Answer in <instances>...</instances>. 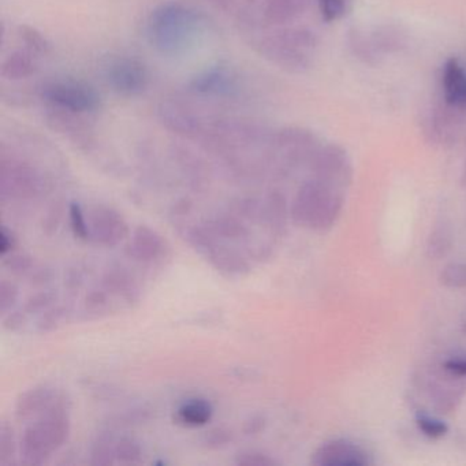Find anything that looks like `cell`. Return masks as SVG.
<instances>
[{
  "mask_svg": "<svg viewBox=\"0 0 466 466\" xmlns=\"http://www.w3.org/2000/svg\"><path fill=\"white\" fill-rule=\"evenodd\" d=\"M206 26V17L198 10L181 2H166L149 15L147 35L160 53L178 54L192 46Z\"/></svg>",
  "mask_w": 466,
  "mask_h": 466,
  "instance_id": "1",
  "label": "cell"
},
{
  "mask_svg": "<svg viewBox=\"0 0 466 466\" xmlns=\"http://www.w3.org/2000/svg\"><path fill=\"white\" fill-rule=\"evenodd\" d=\"M345 190L318 178L305 182L291 204L290 215L301 228L326 233L339 219L345 203Z\"/></svg>",
  "mask_w": 466,
  "mask_h": 466,
  "instance_id": "2",
  "label": "cell"
},
{
  "mask_svg": "<svg viewBox=\"0 0 466 466\" xmlns=\"http://www.w3.org/2000/svg\"><path fill=\"white\" fill-rule=\"evenodd\" d=\"M66 403V398H62L24 431L20 444L24 465H43L54 451L66 443L70 436V417Z\"/></svg>",
  "mask_w": 466,
  "mask_h": 466,
  "instance_id": "3",
  "label": "cell"
},
{
  "mask_svg": "<svg viewBox=\"0 0 466 466\" xmlns=\"http://www.w3.org/2000/svg\"><path fill=\"white\" fill-rule=\"evenodd\" d=\"M319 37L309 28H286L258 42V51L264 58L289 73L307 72L313 65Z\"/></svg>",
  "mask_w": 466,
  "mask_h": 466,
  "instance_id": "4",
  "label": "cell"
},
{
  "mask_svg": "<svg viewBox=\"0 0 466 466\" xmlns=\"http://www.w3.org/2000/svg\"><path fill=\"white\" fill-rule=\"evenodd\" d=\"M40 97L46 106L84 116L96 113L100 108V96L96 89L83 81L70 78L43 84Z\"/></svg>",
  "mask_w": 466,
  "mask_h": 466,
  "instance_id": "5",
  "label": "cell"
},
{
  "mask_svg": "<svg viewBox=\"0 0 466 466\" xmlns=\"http://www.w3.org/2000/svg\"><path fill=\"white\" fill-rule=\"evenodd\" d=\"M102 76L111 91L119 96H140L149 86L148 69L135 56H110L103 64Z\"/></svg>",
  "mask_w": 466,
  "mask_h": 466,
  "instance_id": "6",
  "label": "cell"
},
{
  "mask_svg": "<svg viewBox=\"0 0 466 466\" xmlns=\"http://www.w3.org/2000/svg\"><path fill=\"white\" fill-rule=\"evenodd\" d=\"M0 168V193L4 200H31L39 198L45 190L42 174L28 163L2 157Z\"/></svg>",
  "mask_w": 466,
  "mask_h": 466,
  "instance_id": "7",
  "label": "cell"
},
{
  "mask_svg": "<svg viewBox=\"0 0 466 466\" xmlns=\"http://www.w3.org/2000/svg\"><path fill=\"white\" fill-rule=\"evenodd\" d=\"M313 178L345 190L353 179V166L348 152L337 144H329L313 152L309 160Z\"/></svg>",
  "mask_w": 466,
  "mask_h": 466,
  "instance_id": "8",
  "label": "cell"
},
{
  "mask_svg": "<svg viewBox=\"0 0 466 466\" xmlns=\"http://www.w3.org/2000/svg\"><path fill=\"white\" fill-rule=\"evenodd\" d=\"M89 241L102 247L113 248L129 236V228L119 212L110 207H92L86 215Z\"/></svg>",
  "mask_w": 466,
  "mask_h": 466,
  "instance_id": "9",
  "label": "cell"
},
{
  "mask_svg": "<svg viewBox=\"0 0 466 466\" xmlns=\"http://www.w3.org/2000/svg\"><path fill=\"white\" fill-rule=\"evenodd\" d=\"M187 88L200 96L233 97L241 92V78L230 66L217 65L195 76Z\"/></svg>",
  "mask_w": 466,
  "mask_h": 466,
  "instance_id": "10",
  "label": "cell"
},
{
  "mask_svg": "<svg viewBox=\"0 0 466 466\" xmlns=\"http://www.w3.org/2000/svg\"><path fill=\"white\" fill-rule=\"evenodd\" d=\"M466 114L450 107L443 99L439 100L427 118L425 135L431 143L438 146H452L458 140L465 124Z\"/></svg>",
  "mask_w": 466,
  "mask_h": 466,
  "instance_id": "11",
  "label": "cell"
},
{
  "mask_svg": "<svg viewBox=\"0 0 466 466\" xmlns=\"http://www.w3.org/2000/svg\"><path fill=\"white\" fill-rule=\"evenodd\" d=\"M310 463L315 466H365L370 465V454L359 444L345 439L321 444Z\"/></svg>",
  "mask_w": 466,
  "mask_h": 466,
  "instance_id": "12",
  "label": "cell"
},
{
  "mask_svg": "<svg viewBox=\"0 0 466 466\" xmlns=\"http://www.w3.org/2000/svg\"><path fill=\"white\" fill-rule=\"evenodd\" d=\"M463 380L466 379L450 375L441 368V372L431 376L427 384L428 397L439 413L449 414L457 409L465 391Z\"/></svg>",
  "mask_w": 466,
  "mask_h": 466,
  "instance_id": "13",
  "label": "cell"
},
{
  "mask_svg": "<svg viewBox=\"0 0 466 466\" xmlns=\"http://www.w3.org/2000/svg\"><path fill=\"white\" fill-rule=\"evenodd\" d=\"M127 253L141 263H157L167 256V242L148 226H138L133 231Z\"/></svg>",
  "mask_w": 466,
  "mask_h": 466,
  "instance_id": "14",
  "label": "cell"
},
{
  "mask_svg": "<svg viewBox=\"0 0 466 466\" xmlns=\"http://www.w3.org/2000/svg\"><path fill=\"white\" fill-rule=\"evenodd\" d=\"M441 99L466 114V69L455 58L447 59L441 70Z\"/></svg>",
  "mask_w": 466,
  "mask_h": 466,
  "instance_id": "15",
  "label": "cell"
},
{
  "mask_svg": "<svg viewBox=\"0 0 466 466\" xmlns=\"http://www.w3.org/2000/svg\"><path fill=\"white\" fill-rule=\"evenodd\" d=\"M160 121L177 135L196 136L201 129L198 116L179 102H163L159 107Z\"/></svg>",
  "mask_w": 466,
  "mask_h": 466,
  "instance_id": "16",
  "label": "cell"
},
{
  "mask_svg": "<svg viewBox=\"0 0 466 466\" xmlns=\"http://www.w3.org/2000/svg\"><path fill=\"white\" fill-rule=\"evenodd\" d=\"M62 398H64V395L58 394V391L53 387H34V389L28 390L18 398L17 405H15V414L21 420L42 416L48 409L58 403Z\"/></svg>",
  "mask_w": 466,
  "mask_h": 466,
  "instance_id": "17",
  "label": "cell"
},
{
  "mask_svg": "<svg viewBox=\"0 0 466 466\" xmlns=\"http://www.w3.org/2000/svg\"><path fill=\"white\" fill-rule=\"evenodd\" d=\"M203 256L215 267L217 271L225 277H244L250 271V266L242 258L241 253L220 244L218 239L203 253Z\"/></svg>",
  "mask_w": 466,
  "mask_h": 466,
  "instance_id": "18",
  "label": "cell"
},
{
  "mask_svg": "<svg viewBox=\"0 0 466 466\" xmlns=\"http://www.w3.org/2000/svg\"><path fill=\"white\" fill-rule=\"evenodd\" d=\"M312 0H264L263 18L268 25H283L309 9Z\"/></svg>",
  "mask_w": 466,
  "mask_h": 466,
  "instance_id": "19",
  "label": "cell"
},
{
  "mask_svg": "<svg viewBox=\"0 0 466 466\" xmlns=\"http://www.w3.org/2000/svg\"><path fill=\"white\" fill-rule=\"evenodd\" d=\"M37 58L39 56L28 48L15 51L2 64V77L13 81L31 77L39 69Z\"/></svg>",
  "mask_w": 466,
  "mask_h": 466,
  "instance_id": "20",
  "label": "cell"
},
{
  "mask_svg": "<svg viewBox=\"0 0 466 466\" xmlns=\"http://www.w3.org/2000/svg\"><path fill=\"white\" fill-rule=\"evenodd\" d=\"M212 416H214V408L211 403L203 398H196L182 403L177 409L174 422L182 427L198 428L211 421Z\"/></svg>",
  "mask_w": 466,
  "mask_h": 466,
  "instance_id": "21",
  "label": "cell"
},
{
  "mask_svg": "<svg viewBox=\"0 0 466 466\" xmlns=\"http://www.w3.org/2000/svg\"><path fill=\"white\" fill-rule=\"evenodd\" d=\"M452 248H454V231L451 225L447 220H438L428 236L427 247H425L428 258L431 260H441L449 256Z\"/></svg>",
  "mask_w": 466,
  "mask_h": 466,
  "instance_id": "22",
  "label": "cell"
},
{
  "mask_svg": "<svg viewBox=\"0 0 466 466\" xmlns=\"http://www.w3.org/2000/svg\"><path fill=\"white\" fill-rule=\"evenodd\" d=\"M370 36L373 47L381 56H387V54L402 53L408 47V36L400 26H378Z\"/></svg>",
  "mask_w": 466,
  "mask_h": 466,
  "instance_id": "23",
  "label": "cell"
},
{
  "mask_svg": "<svg viewBox=\"0 0 466 466\" xmlns=\"http://www.w3.org/2000/svg\"><path fill=\"white\" fill-rule=\"evenodd\" d=\"M102 285L106 291L121 297L127 304H133L140 299V290H138L135 280L122 269H111V271L106 272Z\"/></svg>",
  "mask_w": 466,
  "mask_h": 466,
  "instance_id": "24",
  "label": "cell"
},
{
  "mask_svg": "<svg viewBox=\"0 0 466 466\" xmlns=\"http://www.w3.org/2000/svg\"><path fill=\"white\" fill-rule=\"evenodd\" d=\"M204 225L217 238L238 241V239H247L249 236L247 226L242 225L237 215H217L212 219L207 220Z\"/></svg>",
  "mask_w": 466,
  "mask_h": 466,
  "instance_id": "25",
  "label": "cell"
},
{
  "mask_svg": "<svg viewBox=\"0 0 466 466\" xmlns=\"http://www.w3.org/2000/svg\"><path fill=\"white\" fill-rule=\"evenodd\" d=\"M263 204L264 223L275 233H283L288 223V203L285 196L280 192L269 193Z\"/></svg>",
  "mask_w": 466,
  "mask_h": 466,
  "instance_id": "26",
  "label": "cell"
},
{
  "mask_svg": "<svg viewBox=\"0 0 466 466\" xmlns=\"http://www.w3.org/2000/svg\"><path fill=\"white\" fill-rule=\"evenodd\" d=\"M348 45L351 54L362 64L378 66L381 61L380 54L373 47L370 35H365L360 29L353 28L348 34Z\"/></svg>",
  "mask_w": 466,
  "mask_h": 466,
  "instance_id": "27",
  "label": "cell"
},
{
  "mask_svg": "<svg viewBox=\"0 0 466 466\" xmlns=\"http://www.w3.org/2000/svg\"><path fill=\"white\" fill-rule=\"evenodd\" d=\"M116 444L114 433L110 431L100 433L91 449V465H113L116 460Z\"/></svg>",
  "mask_w": 466,
  "mask_h": 466,
  "instance_id": "28",
  "label": "cell"
},
{
  "mask_svg": "<svg viewBox=\"0 0 466 466\" xmlns=\"http://www.w3.org/2000/svg\"><path fill=\"white\" fill-rule=\"evenodd\" d=\"M152 417H154V410L151 408L140 406L111 417V422H108V425L113 428L135 427V425L146 424L152 420Z\"/></svg>",
  "mask_w": 466,
  "mask_h": 466,
  "instance_id": "29",
  "label": "cell"
},
{
  "mask_svg": "<svg viewBox=\"0 0 466 466\" xmlns=\"http://www.w3.org/2000/svg\"><path fill=\"white\" fill-rule=\"evenodd\" d=\"M116 460L122 465H138L143 462V449L133 438H122L116 444Z\"/></svg>",
  "mask_w": 466,
  "mask_h": 466,
  "instance_id": "30",
  "label": "cell"
},
{
  "mask_svg": "<svg viewBox=\"0 0 466 466\" xmlns=\"http://www.w3.org/2000/svg\"><path fill=\"white\" fill-rule=\"evenodd\" d=\"M18 36L23 40L25 48L34 51L36 56H46V54L51 51V45L48 43V40L37 29L32 28V26L21 25L18 28Z\"/></svg>",
  "mask_w": 466,
  "mask_h": 466,
  "instance_id": "31",
  "label": "cell"
},
{
  "mask_svg": "<svg viewBox=\"0 0 466 466\" xmlns=\"http://www.w3.org/2000/svg\"><path fill=\"white\" fill-rule=\"evenodd\" d=\"M439 283L447 289H466V263H450L439 274Z\"/></svg>",
  "mask_w": 466,
  "mask_h": 466,
  "instance_id": "32",
  "label": "cell"
},
{
  "mask_svg": "<svg viewBox=\"0 0 466 466\" xmlns=\"http://www.w3.org/2000/svg\"><path fill=\"white\" fill-rule=\"evenodd\" d=\"M69 310L65 307H53L46 310L37 319L36 331L39 334H50L59 329L62 321L66 320Z\"/></svg>",
  "mask_w": 466,
  "mask_h": 466,
  "instance_id": "33",
  "label": "cell"
},
{
  "mask_svg": "<svg viewBox=\"0 0 466 466\" xmlns=\"http://www.w3.org/2000/svg\"><path fill=\"white\" fill-rule=\"evenodd\" d=\"M416 425L420 432L430 439H441L449 433L446 422L430 414L420 413L416 419Z\"/></svg>",
  "mask_w": 466,
  "mask_h": 466,
  "instance_id": "34",
  "label": "cell"
},
{
  "mask_svg": "<svg viewBox=\"0 0 466 466\" xmlns=\"http://www.w3.org/2000/svg\"><path fill=\"white\" fill-rule=\"evenodd\" d=\"M233 209L242 219L264 223V204L258 198H241L234 203Z\"/></svg>",
  "mask_w": 466,
  "mask_h": 466,
  "instance_id": "35",
  "label": "cell"
},
{
  "mask_svg": "<svg viewBox=\"0 0 466 466\" xmlns=\"http://www.w3.org/2000/svg\"><path fill=\"white\" fill-rule=\"evenodd\" d=\"M4 267L15 277L28 275L35 267V260L28 253H9L5 256Z\"/></svg>",
  "mask_w": 466,
  "mask_h": 466,
  "instance_id": "36",
  "label": "cell"
},
{
  "mask_svg": "<svg viewBox=\"0 0 466 466\" xmlns=\"http://www.w3.org/2000/svg\"><path fill=\"white\" fill-rule=\"evenodd\" d=\"M233 441V432L228 428L215 427L201 436V444L208 450H222Z\"/></svg>",
  "mask_w": 466,
  "mask_h": 466,
  "instance_id": "37",
  "label": "cell"
},
{
  "mask_svg": "<svg viewBox=\"0 0 466 466\" xmlns=\"http://www.w3.org/2000/svg\"><path fill=\"white\" fill-rule=\"evenodd\" d=\"M15 431L7 422L0 427V465H10L15 454Z\"/></svg>",
  "mask_w": 466,
  "mask_h": 466,
  "instance_id": "38",
  "label": "cell"
},
{
  "mask_svg": "<svg viewBox=\"0 0 466 466\" xmlns=\"http://www.w3.org/2000/svg\"><path fill=\"white\" fill-rule=\"evenodd\" d=\"M56 299H58V296H56V291H39V293L29 297L28 301L25 302L23 309L25 310L28 315H37V313L46 312V310L53 308Z\"/></svg>",
  "mask_w": 466,
  "mask_h": 466,
  "instance_id": "39",
  "label": "cell"
},
{
  "mask_svg": "<svg viewBox=\"0 0 466 466\" xmlns=\"http://www.w3.org/2000/svg\"><path fill=\"white\" fill-rule=\"evenodd\" d=\"M70 225L76 238L89 241L88 220L80 204L73 203L69 208Z\"/></svg>",
  "mask_w": 466,
  "mask_h": 466,
  "instance_id": "40",
  "label": "cell"
},
{
  "mask_svg": "<svg viewBox=\"0 0 466 466\" xmlns=\"http://www.w3.org/2000/svg\"><path fill=\"white\" fill-rule=\"evenodd\" d=\"M108 291L106 290H92L91 293L86 294L84 299V310L86 315L99 318L102 313H107L108 310Z\"/></svg>",
  "mask_w": 466,
  "mask_h": 466,
  "instance_id": "41",
  "label": "cell"
},
{
  "mask_svg": "<svg viewBox=\"0 0 466 466\" xmlns=\"http://www.w3.org/2000/svg\"><path fill=\"white\" fill-rule=\"evenodd\" d=\"M18 296H20V291L15 283L6 279L0 282V312L2 315H6L13 309V307L17 304Z\"/></svg>",
  "mask_w": 466,
  "mask_h": 466,
  "instance_id": "42",
  "label": "cell"
},
{
  "mask_svg": "<svg viewBox=\"0 0 466 466\" xmlns=\"http://www.w3.org/2000/svg\"><path fill=\"white\" fill-rule=\"evenodd\" d=\"M321 17L326 23H334L346 15L345 0H318Z\"/></svg>",
  "mask_w": 466,
  "mask_h": 466,
  "instance_id": "43",
  "label": "cell"
},
{
  "mask_svg": "<svg viewBox=\"0 0 466 466\" xmlns=\"http://www.w3.org/2000/svg\"><path fill=\"white\" fill-rule=\"evenodd\" d=\"M236 463L239 466H274L277 461L269 455L258 451L239 452L236 457Z\"/></svg>",
  "mask_w": 466,
  "mask_h": 466,
  "instance_id": "44",
  "label": "cell"
},
{
  "mask_svg": "<svg viewBox=\"0 0 466 466\" xmlns=\"http://www.w3.org/2000/svg\"><path fill=\"white\" fill-rule=\"evenodd\" d=\"M65 208L62 204L56 203L48 209L46 214L45 219H43V231L47 236H53L58 231L59 226H61L62 219H64Z\"/></svg>",
  "mask_w": 466,
  "mask_h": 466,
  "instance_id": "45",
  "label": "cell"
},
{
  "mask_svg": "<svg viewBox=\"0 0 466 466\" xmlns=\"http://www.w3.org/2000/svg\"><path fill=\"white\" fill-rule=\"evenodd\" d=\"M29 315L25 310H15L6 313L4 318V327L10 332H23L25 331L28 326Z\"/></svg>",
  "mask_w": 466,
  "mask_h": 466,
  "instance_id": "46",
  "label": "cell"
},
{
  "mask_svg": "<svg viewBox=\"0 0 466 466\" xmlns=\"http://www.w3.org/2000/svg\"><path fill=\"white\" fill-rule=\"evenodd\" d=\"M441 368L450 375L457 376V378L466 379V357L454 356L444 360L441 362Z\"/></svg>",
  "mask_w": 466,
  "mask_h": 466,
  "instance_id": "47",
  "label": "cell"
},
{
  "mask_svg": "<svg viewBox=\"0 0 466 466\" xmlns=\"http://www.w3.org/2000/svg\"><path fill=\"white\" fill-rule=\"evenodd\" d=\"M54 272L47 266H35L28 274L29 283L34 286H46L53 280Z\"/></svg>",
  "mask_w": 466,
  "mask_h": 466,
  "instance_id": "48",
  "label": "cell"
},
{
  "mask_svg": "<svg viewBox=\"0 0 466 466\" xmlns=\"http://www.w3.org/2000/svg\"><path fill=\"white\" fill-rule=\"evenodd\" d=\"M266 425L267 419L263 414H253L249 419L245 420L242 431H244L245 435L255 436L263 432L266 430Z\"/></svg>",
  "mask_w": 466,
  "mask_h": 466,
  "instance_id": "49",
  "label": "cell"
},
{
  "mask_svg": "<svg viewBox=\"0 0 466 466\" xmlns=\"http://www.w3.org/2000/svg\"><path fill=\"white\" fill-rule=\"evenodd\" d=\"M17 244L18 241L15 234L9 230V228H2V233H0V253H2V256L5 258V256L12 253L15 247H17Z\"/></svg>",
  "mask_w": 466,
  "mask_h": 466,
  "instance_id": "50",
  "label": "cell"
},
{
  "mask_svg": "<svg viewBox=\"0 0 466 466\" xmlns=\"http://www.w3.org/2000/svg\"><path fill=\"white\" fill-rule=\"evenodd\" d=\"M84 283V272L78 267H70L65 272V288L69 290H78Z\"/></svg>",
  "mask_w": 466,
  "mask_h": 466,
  "instance_id": "51",
  "label": "cell"
},
{
  "mask_svg": "<svg viewBox=\"0 0 466 466\" xmlns=\"http://www.w3.org/2000/svg\"><path fill=\"white\" fill-rule=\"evenodd\" d=\"M190 211H192V203L187 198H182V200L177 201L176 206L171 209V217H184V215L189 214Z\"/></svg>",
  "mask_w": 466,
  "mask_h": 466,
  "instance_id": "52",
  "label": "cell"
},
{
  "mask_svg": "<svg viewBox=\"0 0 466 466\" xmlns=\"http://www.w3.org/2000/svg\"><path fill=\"white\" fill-rule=\"evenodd\" d=\"M212 4H217L218 6L223 7V9H226V7L230 6L231 2L233 0H211Z\"/></svg>",
  "mask_w": 466,
  "mask_h": 466,
  "instance_id": "53",
  "label": "cell"
}]
</instances>
